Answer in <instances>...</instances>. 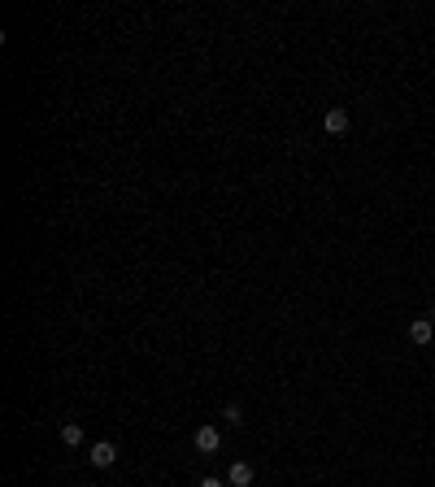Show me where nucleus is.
I'll return each instance as SVG.
<instances>
[{
  "mask_svg": "<svg viewBox=\"0 0 435 487\" xmlns=\"http://www.w3.org/2000/svg\"><path fill=\"white\" fill-rule=\"evenodd\" d=\"M322 131H327V135H344L348 131V109L344 105H331L327 118H322Z\"/></svg>",
  "mask_w": 435,
  "mask_h": 487,
  "instance_id": "obj_1",
  "label": "nucleus"
},
{
  "mask_svg": "<svg viewBox=\"0 0 435 487\" xmlns=\"http://www.w3.org/2000/svg\"><path fill=\"white\" fill-rule=\"evenodd\" d=\"M191 444H196L201 452H218V448H222V431H218V427H196Z\"/></svg>",
  "mask_w": 435,
  "mask_h": 487,
  "instance_id": "obj_2",
  "label": "nucleus"
},
{
  "mask_svg": "<svg viewBox=\"0 0 435 487\" xmlns=\"http://www.w3.org/2000/svg\"><path fill=\"white\" fill-rule=\"evenodd\" d=\"M409 339H413L418 348H427L431 339H435V322H431V318H413V322H409Z\"/></svg>",
  "mask_w": 435,
  "mask_h": 487,
  "instance_id": "obj_3",
  "label": "nucleus"
},
{
  "mask_svg": "<svg viewBox=\"0 0 435 487\" xmlns=\"http://www.w3.org/2000/svg\"><path fill=\"white\" fill-rule=\"evenodd\" d=\"M87 457H92V465H96V470H105V465H114V461H118V448L109 444V440H101V444H92Z\"/></svg>",
  "mask_w": 435,
  "mask_h": 487,
  "instance_id": "obj_4",
  "label": "nucleus"
},
{
  "mask_svg": "<svg viewBox=\"0 0 435 487\" xmlns=\"http://www.w3.org/2000/svg\"><path fill=\"white\" fill-rule=\"evenodd\" d=\"M227 483H231V487H248V483H253V465H248V461H231Z\"/></svg>",
  "mask_w": 435,
  "mask_h": 487,
  "instance_id": "obj_5",
  "label": "nucleus"
},
{
  "mask_svg": "<svg viewBox=\"0 0 435 487\" xmlns=\"http://www.w3.org/2000/svg\"><path fill=\"white\" fill-rule=\"evenodd\" d=\"M61 444L78 448V444H83V427H78V422H61Z\"/></svg>",
  "mask_w": 435,
  "mask_h": 487,
  "instance_id": "obj_6",
  "label": "nucleus"
},
{
  "mask_svg": "<svg viewBox=\"0 0 435 487\" xmlns=\"http://www.w3.org/2000/svg\"><path fill=\"white\" fill-rule=\"evenodd\" d=\"M222 418H227L231 427H239V422H244V413H239V404H227V409H222Z\"/></svg>",
  "mask_w": 435,
  "mask_h": 487,
  "instance_id": "obj_7",
  "label": "nucleus"
},
{
  "mask_svg": "<svg viewBox=\"0 0 435 487\" xmlns=\"http://www.w3.org/2000/svg\"><path fill=\"white\" fill-rule=\"evenodd\" d=\"M201 487H222V479H201Z\"/></svg>",
  "mask_w": 435,
  "mask_h": 487,
  "instance_id": "obj_8",
  "label": "nucleus"
},
{
  "mask_svg": "<svg viewBox=\"0 0 435 487\" xmlns=\"http://www.w3.org/2000/svg\"><path fill=\"white\" fill-rule=\"evenodd\" d=\"M431 322H435V305H431Z\"/></svg>",
  "mask_w": 435,
  "mask_h": 487,
  "instance_id": "obj_9",
  "label": "nucleus"
}]
</instances>
